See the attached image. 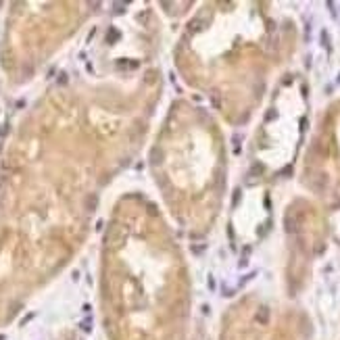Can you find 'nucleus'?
Masks as SVG:
<instances>
[{
	"mask_svg": "<svg viewBox=\"0 0 340 340\" xmlns=\"http://www.w3.org/2000/svg\"><path fill=\"white\" fill-rule=\"evenodd\" d=\"M67 82V77H65V73H61V77H59V83H65Z\"/></svg>",
	"mask_w": 340,
	"mask_h": 340,
	"instance_id": "nucleus-1",
	"label": "nucleus"
}]
</instances>
